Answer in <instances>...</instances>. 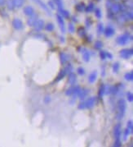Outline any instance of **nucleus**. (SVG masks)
I'll use <instances>...</instances> for the list:
<instances>
[{"instance_id": "obj_1", "label": "nucleus", "mask_w": 133, "mask_h": 147, "mask_svg": "<svg viewBox=\"0 0 133 147\" xmlns=\"http://www.w3.org/2000/svg\"><path fill=\"white\" fill-rule=\"evenodd\" d=\"M126 110H127V101L120 98L117 101V111H116V119L118 121H121L124 118Z\"/></svg>"}, {"instance_id": "obj_2", "label": "nucleus", "mask_w": 133, "mask_h": 147, "mask_svg": "<svg viewBox=\"0 0 133 147\" xmlns=\"http://www.w3.org/2000/svg\"><path fill=\"white\" fill-rule=\"evenodd\" d=\"M132 38V36L129 32H125V33L120 35L116 38V43L120 46H124L127 45L130 41H132L133 39Z\"/></svg>"}, {"instance_id": "obj_3", "label": "nucleus", "mask_w": 133, "mask_h": 147, "mask_svg": "<svg viewBox=\"0 0 133 147\" xmlns=\"http://www.w3.org/2000/svg\"><path fill=\"white\" fill-rule=\"evenodd\" d=\"M103 34L106 38H110V37H112L115 34V28H114L113 25L109 24L106 27H104Z\"/></svg>"}, {"instance_id": "obj_4", "label": "nucleus", "mask_w": 133, "mask_h": 147, "mask_svg": "<svg viewBox=\"0 0 133 147\" xmlns=\"http://www.w3.org/2000/svg\"><path fill=\"white\" fill-rule=\"evenodd\" d=\"M11 24H12L13 28L16 31H21L24 29V23L20 18H14Z\"/></svg>"}, {"instance_id": "obj_5", "label": "nucleus", "mask_w": 133, "mask_h": 147, "mask_svg": "<svg viewBox=\"0 0 133 147\" xmlns=\"http://www.w3.org/2000/svg\"><path fill=\"white\" fill-rule=\"evenodd\" d=\"M132 54H133L132 49H123L120 50L119 52L120 57L123 58V59H129Z\"/></svg>"}, {"instance_id": "obj_6", "label": "nucleus", "mask_w": 133, "mask_h": 147, "mask_svg": "<svg viewBox=\"0 0 133 147\" xmlns=\"http://www.w3.org/2000/svg\"><path fill=\"white\" fill-rule=\"evenodd\" d=\"M56 17H57V21L58 25H59L60 31H61L62 34H65V32H66V29H65V24L64 22V18H63L59 13H57V15H56Z\"/></svg>"}, {"instance_id": "obj_7", "label": "nucleus", "mask_w": 133, "mask_h": 147, "mask_svg": "<svg viewBox=\"0 0 133 147\" xmlns=\"http://www.w3.org/2000/svg\"><path fill=\"white\" fill-rule=\"evenodd\" d=\"M44 26H45V22L43 19H38L33 25L34 31L36 32H40L42 30H43Z\"/></svg>"}, {"instance_id": "obj_8", "label": "nucleus", "mask_w": 133, "mask_h": 147, "mask_svg": "<svg viewBox=\"0 0 133 147\" xmlns=\"http://www.w3.org/2000/svg\"><path fill=\"white\" fill-rule=\"evenodd\" d=\"M121 136H122V124L118 122L114 127V136L115 139H120Z\"/></svg>"}, {"instance_id": "obj_9", "label": "nucleus", "mask_w": 133, "mask_h": 147, "mask_svg": "<svg viewBox=\"0 0 133 147\" xmlns=\"http://www.w3.org/2000/svg\"><path fill=\"white\" fill-rule=\"evenodd\" d=\"M33 1H34L36 4H38V5L42 9H43V10L48 13V15L52 16V12H51V11H50V8H48V5L44 3L43 0H33Z\"/></svg>"}, {"instance_id": "obj_10", "label": "nucleus", "mask_w": 133, "mask_h": 147, "mask_svg": "<svg viewBox=\"0 0 133 147\" xmlns=\"http://www.w3.org/2000/svg\"><path fill=\"white\" fill-rule=\"evenodd\" d=\"M95 103H96V98L95 97H90L85 101L86 104V109H91L95 105Z\"/></svg>"}, {"instance_id": "obj_11", "label": "nucleus", "mask_w": 133, "mask_h": 147, "mask_svg": "<svg viewBox=\"0 0 133 147\" xmlns=\"http://www.w3.org/2000/svg\"><path fill=\"white\" fill-rule=\"evenodd\" d=\"M89 91L90 90L89 89H87V88H81V90L78 95V98L81 101L82 100H84L87 97L88 94H89Z\"/></svg>"}, {"instance_id": "obj_12", "label": "nucleus", "mask_w": 133, "mask_h": 147, "mask_svg": "<svg viewBox=\"0 0 133 147\" xmlns=\"http://www.w3.org/2000/svg\"><path fill=\"white\" fill-rule=\"evenodd\" d=\"M59 58H60V63H61V65H65V63H67L69 60V55L67 54V53L65 52H60L59 54Z\"/></svg>"}, {"instance_id": "obj_13", "label": "nucleus", "mask_w": 133, "mask_h": 147, "mask_svg": "<svg viewBox=\"0 0 133 147\" xmlns=\"http://www.w3.org/2000/svg\"><path fill=\"white\" fill-rule=\"evenodd\" d=\"M37 20H38V15H37L36 13H34L32 16L29 17V18L27 19L26 24H27L28 26L33 27V25H34V24L35 23V22H36Z\"/></svg>"}, {"instance_id": "obj_14", "label": "nucleus", "mask_w": 133, "mask_h": 147, "mask_svg": "<svg viewBox=\"0 0 133 147\" xmlns=\"http://www.w3.org/2000/svg\"><path fill=\"white\" fill-rule=\"evenodd\" d=\"M23 12L25 16H27V17H30V16H32L34 12V8H33L32 6L30 5H28V6H25L24 8H23Z\"/></svg>"}, {"instance_id": "obj_15", "label": "nucleus", "mask_w": 133, "mask_h": 147, "mask_svg": "<svg viewBox=\"0 0 133 147\" xmlns=\"http://www.w3.org/2000/svg\"><path fill=\"white\" fill-rule=\"evenodd\" d=\"M97 76H98V72H97L96 70L92 71L89 74V76H88V82H89L90 84H93L95 81H96Z\"/></svg>"}, {"instance_id": "obj_16", "label": "nucleus", "mask_w": 133, "mask_h": 147, "mask_svg": "<svg viewBox=\"0 0 133 147\" xmlns=\"http://www.w3.org/2000/svg\"><path fill=\"white\" fill-rule=\"evenodd\" d=\"M76 81H77V76L75 73L70 72L69 74H68V82L69 85L74 86L76 84Z\"/></svg>"}, {"instance_id": "obj_17", "label": "nucleus", "mask_w": 133, "mask_h": 147, "mask_svg": "<svg viewBox=\"0 0 133 147\" xmlns=\"http://www.w3.org/2000/svg\"><path fill=\"white\" fill-rule=\"evenodd\" d=\"M109 10H110L114 15H115V14H118V12H120V3H117V2H116V3H113L111 8H109Z\"/></svg>"}, {"instance_id": "obj_18", "label": "nucleus", "mask_w": 133, "mask_h": 147, "mask_svg": "<svg viewBox=\"0 0 133 147\" xmlns=\"http://www.w3.org/2000/svg\"><path fill=\"white\" fill-rule=\"evenodd\" d=\"M58 13H59L63 18H66V19L67 18H69V17H70V13H69V12L65 10V9H64V8L58 9Z\"/></svg>"}, {"instance_id": "obj_19", "label": "nucleus", "mask_w": 133, "mask_h": 147, "mask_svg": "<svg viewBox=\"0 0 133 147\" xmlns=\"http://www.w3.org/2000/svg\"><path fill=\"white\" fill-rule=\"evenodd\" d=\"M83 53V60L85 62H89L91 60V53L87 49H85Z\"/></svg>"}, {"instance_id": "obj_20", "label": "nucleus", "mask_w": 133, "mask_h": 147, "mask_svg": "<svg viewBox=\"0 0 133 147\" xmlns=\"http://www.w3.org/2000/svg\"><path fill=\"white\" fill-rule=\"evenodd\" d=\"M104 92H105V85L104 84H101L99 87V90H98V97L100 99H102L104 95Z\"/></svg>"}, {"instance_id": "obj_21", "label": "nucleus", "mask_w": 133, "mask_h": 147, "mask_svg": "<svg viewBox=\"0 0 133 147\" xmlns=\"http://www.w3.org/2000/svg\"><path fill=\"white\" fill-rule=\"evenodd\" d=\"M25 0H13V3L15 8H20L24 6Z\"/></svg>"}, {"instance_id": "obj_22", "label": "nucleus", "mask_w": 133, "mask_h": 147, "mask_svg": "<svg viewBox=\"0 0 133 147\" xmlns=\"http://www.w3.org/2000/svg\"><path fill=\"white\" fill-rule=\"evenodd\" d=\"M94 8H95V4H94V3L91 2V3H88L87 6L85 7L84 11H85L87 13H90V12H93V10H94Z\"/></svg>"}, {"instance_id": "obj_23", "label": "nucleus", "mask_w": 133, "mask_h": 147, "mask_svg": "<svg viewBox=\"0 0 133 147\" xmlns=\"http://www.w3.org/2000/svg\"><path fill=\"white\" fill-rule=\"evenodd\" d=\"M104 25L102 22H99L97 24L96 26V31H97V34L99 35H102L104 33Z\"/></svg>"}, {"instance_id": "obj_24", "label": "nucleus", "mask_w": 133, "mask_h": 147, "mask_svg": "<svg viewBox=\"0 0 133 147\" xmlns=\"http://www.w3.org/2000/svg\"><path fill=\"white\" fill-rule=\"evenodd\" d=\"M67 74H66V72H65V70L64 69H62V70H60V72L58 73V76H57V79H56V81H60V80H62V79H64V77L65 76H66Z\"/></svg>"}, {"instance_id": "obj_25", "label": "nucleus", "mask_w": 133, "mask_h": 147, "mask_svg": "<svg viewBox=\"0 0 133 147\" xmlns=\"http://www.w3.org/2000/svg\"><path fill=\"white\" fill-rule=\"evenodd\" d=\"M85 7L86 5L84 3H79L75 6V10L77 12H82L83 11H84Z\"/></svg>"}, {"instance_id": "obj_26", "label": "nucleus", "mask_w": 133, "mask_h": 147, "mask_svg": "<svg viewBox=\"0 0 133 147\" xmlns=\"http://www.w3.org/2000/svg\"><path fill=\"white\" fill-rule=\"evenodd\" d=\"M44 28H45V30H46V31H48V32H52V31H54L55 25H54V24H53V23H52V22H48V24L45 25V26H44Z\"/></svg>"}, {"instance_id": "obj_27", "label": "nucleus", "mask_w": 133, "mask_h": 147, "mask_svg": "<svg viewBox=\"0 0 133 147\" xmlns=\"http://www.w3.org/2000/svg\"><path fill=\"white\" fill-rule=\"evenodd\" d=\"M117 22L119 23V24H123V23H125V22H127V18L125 17V16H124V14H123V12L122 14H120V15L117 17Z\"/></svg>"}, {"instance_id": "obj_28", "label": "nucleus", "mask_w": 133, "mask_h": 147, "mask_svg": "<svg viewBox=\"0 0 133 147\" xmlns=\"http://www.w3.org/2000/svg\"><path fill=\"white\" fill-rule=\"evenodd\" d=\"M104 45V43L102 42L101 40H100V39H98V40H95V44H94V48L95 49H98V50H101L102 47H103Z\"/></svg>"}, {"instance_id": "obj_29", "label": "nucleus", "mask_w": 133, "mask_h": 147, "mask_svg": "<svg viewBox=\"0 0 133 147\" xmlns=\"http://www.w3.org/2000/svg\"><path fill=\"white\" fill-rule=\"evenodd\" d=\"M78 32V35L79 37H81V38H83V37L86 36V35H87V32H86V30L84 29L83 27H79L78 29V31H77Z\"/></svg>"}, {"instance_id": "obj_30", "label": "nucleus", "mask_w": 133, "mask_h": 147, "mask_svg": "<svg viewBox=\"0 0 133 147\" xmlns=\"http://www.w3.org/2000/svg\"><path fill=\"white\" fill-rule=\"evenodd\" d=\"M119 69H120V63L118 62H115L113 64V66H112L113 72L114 73H118V72H119Z\"/></svg>"}, {"instance_id": "obj_31", "label": "nucleus", "mask_w": 133, "mask_h": 147, "mask_svg": "<svg viewBox=\"0 0 133 147\" xmlns=\"http://www.w3.org/2000/svg\"><path fill=\"white\" fill-rule=\"evenodd\" d=\"M93 11H94L95 17H96L97 19H101V17H102V12L101 10V8H94V10H93Z\"/></svg>"}, {"instance_id": "obj_32", "label": "nucleus", "mask_w": 133, "mask_h": 147, "mask_svg": "<svg viewBox=\"0 0 133 147\" xmlns=\"http://www.w3.org/2000/svg\"><path fill=\"white\" fill-rule=\"evenodd\" d=\"M64 70H65V72H66V74H69L70 72H73V71H74L73 65L71 63H67V65H65Z\"/></svg>"}, {"instance_id": "obj_33", "label": "nucleus", "mask_w": 133, "mask_h": 147, "mask_svg": "<svg viewBox=\"0 0 133 147\" xmlns=\"http://www.w3.org/2000/svg\"><path fill=\"white\" fill-rule=\"evenodd\" d=\"M123 14H124L125 17L127 18V21H132L133 19V14L132 11H126V12H123Z\"/></svg>"}, {"instance_id": "obj_34", "label": "nucleus", "mask_w": 133, "mask_h": 147, "mask_svg": "<svg viewBox=\"0 0 133 147\" xmlns=\"http://www.w3.org/2000/svg\"><path fill=\"white\" fill-rule=\"evenodd\" d=\"M124 78H125L126 81H133V72L131 71V72H127V73H125Z\"/></svg>"}, {"instance_id": "obj_35", "label": "nucleus", "mask_w": 133, "mask_h": 147, "mask_svg": "<svg viewBox=\"0 0 133 147\" xmlns=\"http://www.w3.org/2000/svg\"><path fill=\"white\" fill-rule=\"evenodd\" d=\"M7 3V8H8V10L12 11L15 9V7H14V3H13V0H8L6 2Z\"/></svg>"}, {"instance_id": "obj_36", "label": "nucleus", "mask_w": 133, "mask_h": 147, "mask_svg": "<svg viewBox=\"0 0 133 147\" xmlns=\"http://www.w3.org/2000/svg\"><path fill=\"white\" fill-rule=\"evenodd\" d=\"M74 86H71L70 87L68 88V89L65 90V95H67V96H71L74 93Z\"/></svg>"}, {"instance_id": "obj_37", "label": "nucleus", "mask_w": 133, "mask_h": 147, "mask_svg": "<svg viewBox=\"0 0 133 147\" xmlns=\"http://www.w3.org/2000/svg\"><path fill=\"white\" fill-rule=\"evenodd\" d=\"M68 30L69 31V33L74 34L75 32V26H74V23L73 22H69L68 25Z\"/></svg>"}, {"instance_id": "obj_38", "label": "nucleus", "mask_w": 133, "mask_h": 147, "mask_svg": "<svg viewBox=\"0 0 133 147\" xmlns=\"http://www.w3.org/2000/svg\"><path fill=\"white\" fill-rule=\"evenodd\" d=\"M131 134V132H130V131L127 129V128H126V129L123 131V141H126L127 140V138L129 137V135Z\"/></svg>"}, {"instance_id": "obj_39", "label": "nucleus", "mask_w": 133, "mask_h": 147, "mask_svg": "<svg viewBox=\"0 0 133 147\" xmlns=\"http://www.w3.org/2000/svg\"><path fill=\"white\" fill-rule=\"evenodd\" d=\"M127 128L130 131L131 134H132V132H133V122H132V120H129V121H127Z\"/></svg>"}, {"instance_id": "obj_40", "label": "nucleus", "mask_w": 133, "mask_h": 147, "mask_svg": "<svg viewBox=\"0 0 133 147\" xmlns=\"http://www.w3.org/2000/svg\"><path fill=\"white\" fill-rule=\"evenodd\" d=\"M54 3L57 6V9L63 8V1L62 0H54Z\"/></svg>"}, {"instance_id": "obj_41", "label": "nucleus", "mask_w": 133, "mask_h": 147, "mask_svg": "<svg viewBox=\"0 0 133 147\" xmlns=\"http://www.w3.org/2000/svg\"><path fill=\"white\" fill-rule=\"evenodd\" d=\"M77 73L80 76H84L86 73V71L83 67H78V68H77Z\"/></svg>"}, {"instance_id": "obj_42", "label": "nucleus", "mask_w": 133, "mask_h": 147, "mask_svg": "<svg viewBox=\"0 0 133 147\" xmlns=\"http://www.w3.org/2000/svg\"><path fill=\"white\" fill-rule=\"evenodd\" d=\"M99 56H100V58H101L102 61H104V60L106 59V51L101 50L99 52Z\"/></svg>"}, {"instance_id": "obj_43", "label": "nucleus", "mask_w": 133, "mask_h": 147, "mask_svg": "<svg viewBox=\"0 0 133 147\" xmlns=\"http://www.w3.org/2000/svg\"><path fill=\"white\" fill-rule=\"evenodd\" d=\"M48 7L50 9H52V10H56V9H57V6H56L54 1H52V0L48 3Z\"/></svg>"}, {"instance_id": "obj_44", "label": "nucleus", "mask_w": 133, "mask_h": 147, "mask_svg": "<svg viewBox=\"0 0 133 147\" xmlns=\"http://www.w3.org/2000/svg\"><path fill=\"white\" fill-rule=\"evenodd\" d=\"M78 109H79V110H84V109H86L85 101H83V100H82V101L78 104Z\"/></svg>"}, {"instance_id": "obj_45", "label": "nucleus", "mask_w": 133, "mask_h": 147, "mask_svg": "<svg viewBox=\"0 0 133 147\" xmlns=\"http://www.w3.org/2000/svg\"><path fill=\"white\" fill-rule=\"evenodd\" d=\"M92 18H86L85 20V25L87 26V28H90L92 26Z\"/></svg>"}, {"instance_id": "obj_46", "label": "nucleus", "mask_w": 133, "mask_h": 147, "mask_svg": "<svg viewBox=\"0 0 133 147\" xmlns=\"http://www.w3.org/2000/svg\"><path fill=\"white\" fill-rule=\"evenodd\" d=\"M127 98L128 102H132L133 101V94L131 91H128L127 93Z\"/></svg>"}, {"instance_id": "obj_47", "label": "nucleus", "mask_w": 133, "mask_h": 147, "mask_svg": "<svg viewBox=\"0 0 133 147\" xmlns=\"http://www.w3.org/2000/svg\"><path fill=\"white\" fill-rule=\"evenodd\" d=\"M114 146L115 147H120L122 146V141H121L120 139H115V141H114Z\"/></svg>"}, {"instance_id": "obj_48", "label": "nucleus", "mask_w": 133, "mask_h": 147, "mask_svg": "<svg viewBox=\"0 0 133 147\" xmlns=\"http://www.w3.org/2000/svg\"><path fill=\"white\" fill-rule=\"evenodd\" d=\"M36 35L35 36H34V37H35V38H37V39H43L44 38H45V36H43V34H40L39 33V32H36Z\"/></svg>"}, {"instance_id": "obj_49", "label": "nucleus", "mask_w": 133, "mask_h": 147, "mask_svg": "<svg viewBox=\"0 0 133 147\" xmlns=\"http://www.w3.org/2000/svg\"><path fill=\"white\" fill-rule=\"evenodd\" d=\"M112 4H113V1L112 0H106V3H105V5H106V8H110Z\"/></svg>"}, {"instance_id": "obj_50", "label": "nucleus", "mask_w": 133, "mask_h": 147, "mask_svg": "<svg viewBox=\"0 0 133 147\" xmlns=\"http://www.w3.org/2000/svg\"><path fill=\"white\" fill-rule=\"evenodd\" d=\"M51 100H52V99H51V97L49 96V95H47V96H46L45 98H44V100H43V101H44V103H45L46 104H48L49 103L51 102Z\"/></svg>"}, {"instance_id": "obj_51", "label": "nucleus", "mask_w": 133, "mask_h": 147, "mask_svg": "<svg viewBox=\"0 0 133 147\" xmlns=\"http://www.w3.org/2000/svg\"><path fill=\"white\" fill-rule=\"evenodd\" d=\"M106 58H109V60H112L114 58V56L110 52H107L106 51Z\"/></svg>"}, {"instance_id": "obj_52", "label": "nucleus", "mask_w": 133, "mask_h": 147, "mask_svg": "<svg viewBox=\"0 0 133 147\" xmlns=\"http://www.w3.org/2000/svg\"><path fill=\"white\" fill-rule=\"evenodd\" d=\"M107 16H108V17H109V19H114V14L112 12L109 10V12H108V14H107Z\"/></svg>"}, {"instance_id": "obj_53", "label": "nucleus", "mask_w": 133, "mask_h": 147, "mask_svg": "<svg viewBox=\"0 0 133 147\" xmlns=\"http://www.w3.org/2000/svg\"><path fill=\"white\" fill-rule=\"evenodd\" d=\"M101 76H105V66L101 67Z\"/></svg>"}, {"instance_id": "obj_54", "label": "nucleus", "mask_w": 133, "mask_h": 147, "mask_svg": "<svg viewBox=\"0 0 133 147\" xmlns=\"http://www.w3.org/2000/svg\"><path fill=\"white\" fill-rule=\"evenodd\" d=\"M72 22H78V17H75V16H73V17H72Z\"/></svg>"}, {"instance_id": "obj_55", "label": "nucleus", "mask_w": 133, "mask_h": 147, "mask_svg": "<svg viewBox=\"0 0 133 147\" xmlns=\"http://www.w3.org/2000/svg\"><path fill=\"white\" fill-rule=\"evenodd\" d=\"M87 41L89 42V43L90 42H92V36H87Z\"/></svg>"}, {"instance_id": "obj_56", "label": "nucleus", "mask_w": 133, "mask_h": 147, "mask_svg": "<svg viewBox=\"0 0 133 147\" xmlns=\"http://www.w3.org/2000/svg\"><path fill=\"white\" fill-rule=\"evenodd\" d=\"M5 3H6V0H0V7L4 6Z\"/></svg>"}, {"instance_id": "obj_57", "label": "nucleus", "mask_w": 133, "mask_h": 147, "mask_svg": "<svg viewBox=\"0 0 133 147\" xmlns=\"http://www.w3.org/2000/svg\"><path fill=\"white\" fill-rule=\"evenodd\" d=\"M60 42H61V43H65V37L63 36H60Z\"/></svg>"}, {"instance_id": "obj_58", "label": "nucleus", "mask_w": 133, "mask_h": 147, "mask_svg": "<svg viewBox=\"0 0 133 147\" xmlns=\"http://www.w3.org/2000/svg\"><path fill=\"white\" fill-rule=\"evenodd\" d=\"M95 1H97V2H100V1H101V0H95Z\"/></svg>"}, {"instance_id": "obj_59", "label": "nucleus", "mask_w": 133, "mask_h": 147, "mask_svg": "<svg viewBox=\"0 0 133 147\" xmlns=\"http://www.w3.org/2000/svg\"><path fill=\"white\" fill-rule=\"evenodd\" d=\"M114 1H116V2H118V1H119V0H114Z\"/></svg>"}]
</instances>
